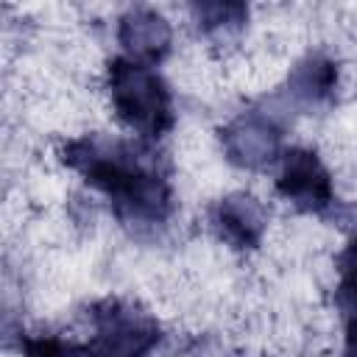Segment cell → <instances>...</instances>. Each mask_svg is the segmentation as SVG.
Listing matches in <instances>:
<instances>
[{
  "mask_svg": "<svg viewBox=\"0 0 357 357\" xmlns=\"http://www.w3.org/2000/svg\"><path fill=\"white\" fill-rule=\"evenodd\" d=\"M61 159L112 201L123 223L156 226L167 220L173 195L151 151L120 139L81 137L61 148Z\"/></svg>",
  "mask_w": 357,
  "mask_h": 357,
  "instance_id": "cell-1",
  "label": "cell"
},
{
  "mask_svg": "<svg viewBox=\"0 0 357 357\" xmlns=\"http://www.w3.org/2000/svg\"><path fill=\"white\" fill-rule=\"evenodd\" d=\"M337 89V64L321 53L301 59L287 75V92L301 106H326Z\"/></svg>",
  "mask_w": 357,
  "mask_h": 357,
  "instance_id": "cell-8",
  "label": "cell"
},
{
  "mask_svg": "<svg viewBox=\"0 0 357 357\" xmlns=\"http://www.w3.org/2000/svg\"><path fill=\"white\" fill-rule=\"evenodd\" d=\"M190 14L209 36L234 33L248 22V0H190Z\"/></svg>",
  "mask_w": 357,
  "mask_h": 357,
  "instance_id": "cell-9",
  "label": "cell"
},
{
  "mask_svg": "<svg viewBox=\"0 0 357 357\" xmlns=\"http://www.w3.org/2000/svg\"><path fill=\"white\" fill-rule=\"evenodd\" d=\"M170 25L167 20L153 8H131L120 17L117 25V42L128 53V59L142 64H156L170 50Z\"/></svg>",
  "mask_w": 357,
  "mask_h": 357,
  "instance_id": "cell-7",
  "label": "cell"
},
{
  "mask_svg": "<svg viewBox=\"0 0 357 357\" xmlns=\"http://www.w3.org/2000/svg\"><path fill=\"white\" fill-rule=\"evenodd\" d=\"M220 142L231 165L245 170L268 167L282 151V128L273 117L259 112H243L220 128Z\"/></svg>",
  "mask_w": 357,
  "mask_h": 357,
  "instance_id": "cell-4",
  "label": "cell"
},
{
  "mask_svg": "<svg viewBox=\"0 0 357 357\" xmlns=\"http://www.w3.org/2000/svg\"><path fill=\"white\" fill-rule=\"evenodd\" d=\"M209 223L215 229V234L229 243L237 251H251L262 243L265 234V209L262 204L248 195V192H234L220 198L212 212H209Z\"/></svg>",
  "mask_w": 357,
  "mask_h": 357,
  "instance_id": "cell-6",
  "label": "cell"
},
{
  "mask_svg": "<svg viewBox=\"0 0 357 357\" xmlns=\"http://www.w3.org/2000/svg\"><path fill=\"white\" fill-rule=\"evenodd\" d=\"M335 304L346 321L349 351H357V237L337 257V287Z\"/></svg>",
  "mask_w": 357,
  "mask_h": 357,
  "instance_id": "cell-10",
  "label": "cell"
},
{
  "mask_svg": "<svg viewBox=\"0 0 357 357\" xmlns=\"http://www.w3.org/2000/svg\"><path fill=\"white\" fill-rule=\"evenodd\" d=\"M276 190L301 212H326L335 204V190L329 170L312 151L296 148L284 153L282 173L276 178Z\"/></svg>",
  "mask_w": 357,
  "mask_h": 357,
  "instance_id": "cell-5",
  "label": "cell"
},
{
  "mask_svg": "<svg viewBox=\"0 0 357 357\" xmlns=\"http://www.w3.org/2000/svg\"><path fill=\"white\" fill-rule=\"evenodd\" d=\"M109 95L123 126L142 137H162L173 126V100L167 84L151 64L134 59L109 61Z\"/></svg>",
  "mask_w": 357,
  "mask_h": 357,
  "instance_id": "cell-2",
  "label": "cell"
},
{
  "mask_svg": "<svg viewBox=\"0 0 357 357\" xmlns=\"http://www.w3.org/2000/svg\"><path fill=\"white\" fill-rule=\"evenodd\" d=\"M92 326H95L100 351L145 354L159 340V324L148 312H142L120 298L98 301L92 307Z\"/></svg>",
  "mask_w": 357,
  "mask_h": 357,
  "instance_id": "cell-3",
  "label": "cell"
}]
</instances>
